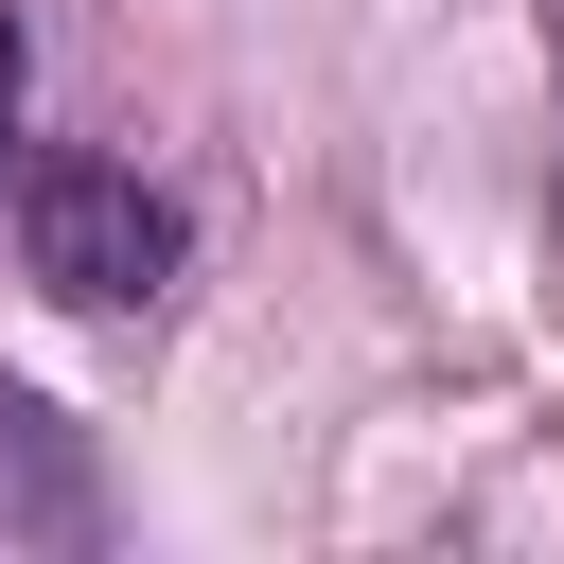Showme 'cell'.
<instances>
[{
	"mask_svg": "<svg viewBox=\"0 0 564 564\" xmlns=\"http://www.w3.org/2000/svg\"><path fill=\"white\" fill-rule=\"evenodd\" d=\"M0 546H106V476L53 388H0Z\"/></svg>",
	"mask_w": 564,
	"mask_h": 564,
	"instance_id": "7a4b0ae2",
	"label": "cell"
},
{
	"mask_svg": "<svg viewBox=\"0 0 564 564\" xmlns=\"http://www.w3.org/2000/svg\"><path fill=\"white\" fill-rule=\"evenodd\" d=\"M0 229H18V282L70 300V317H123L194 264V212L141 176V159H88V141H18L0 159Z\"/></svg>",
	"mask_w": 564,
	"mask_h": 564,
	"instance_id": "6da1fadb",
	"label": "cell"
},
{
	"mask_svg": "<svg viewBox=\"0 0 564 564\" xmlns=\"http://www.w3.org/2000/svg\"><path fill=\"white\" fill-rule=\"evenodd\" d=\"M18 88H35V35L0 18V159H18Z\"/></svg>",
	"mask_w": 564,
	"mask_h": 564,
	"instance_id": "3957f363",
	"label": "cell"
}]
</instances>
